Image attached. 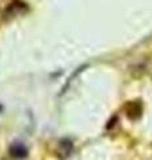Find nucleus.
Wrapping results in <instances>:
<instances>
[{"mask_svg":"<svg viewBox=\"0 0 152 160\" xmlns=\"http://www.w3.org/2000/svg\"><path fill=\"white\" fill-rule=\"evenodd\" d=\"M13 149H11V153L13 156L16 158H24L25 155H27V151H25V148L23 146H20V144H16V146L12 147Z\"/></svg>","mask_w":152,"mask_h":160,"instance_id":"nucleus-1","label":"nucleus"}]
</instances>
